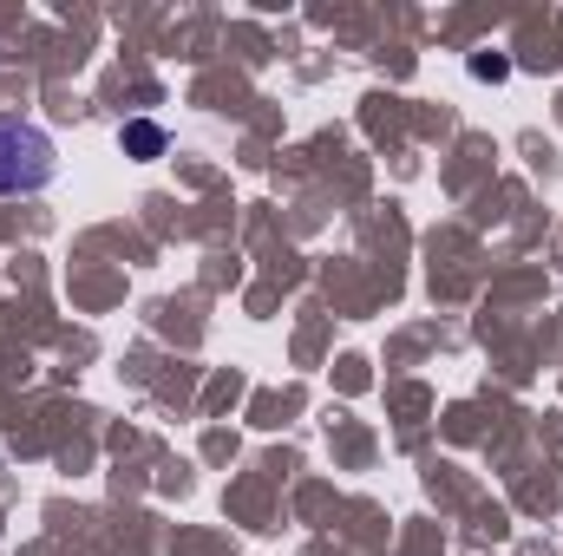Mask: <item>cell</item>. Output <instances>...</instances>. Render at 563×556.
Masks as SVG:
<instances>
[{
  "mask_svg": "<svg viewBox=\"0 0 563 556\" xmlns=\"http://www.w3.org/2000/svg\"><path fill=\"white\" fill-rule=\"evenodd\" d=\"M53 184V138L26 119H0V197H33Z\"/></svg>",
  "mask_w": 563,
  "mask_h": 556,
  "instance_id": "6da1fadb",
  "label": "cell"
},
{
  "mask_svg": "<svg viewBox=\"0 0 563 556\" xmlns=\"http://www.w3.org/2000/svg\"><path fill=\"white\" fill-rule=\"evenodd\" d=\"M125 151H139V157H157V151H164V132H157V125H125Z\"/></svg>",
  "mask_w": 563,
  "mask_h": 556,
  "instance_id": "7a4b0ae2",
  "label": "cell"
}]
</instances>
